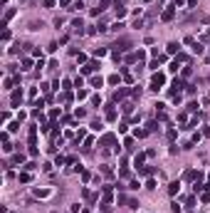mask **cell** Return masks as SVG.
I'll return each instance as SVG.
<instances>
[{
  "mask_svg": "<svg viewBox=\"0 0 210 213\" xmlns=\"http://www.w3.org/2000/svg\"><path fill=\"white\" fill-rule=\"evenodd\" d=\"M121 79H124V77H119V74H111V77H109V84H119Z\"/></svg>",
  "mask_w": 210,
  "mask_h": 213,
  "instance_id": "ac0fdd59",
  "label": "cell"
},
{
  "mask_svg": "<svg viewBox=\"0 0 210 213\" xmlns=\"http://www.w3.org/2000/svg\"><path fill=\"white\" fill-rule=\"evenodd\" d=\"M106 119H109V121H114V119H116V109H114V106H109V109H106Z\"/></svg>",
  "mask_w": 210,
  "mask_h": 213,
  "instance_id": "5bb4252c",
  "label": "cell"
},
{
  "mask_svg": "<svg viewBox=\"0 0 210 213\" xmlns=\"http://www.w3.org/2000/svg\"><path fill=\"white\" fill-rule=\"evenodd\" d=\"M163 84H166V74H163V72H156V74L151 77V89H153V92H158Z\"/></svg>",
  "mask_w": 210,
  "mask_h": 213,
  "instance_id": "6da1fadb",
  "label": "cell"
},
{
  "mask_svg": "<svg viewBox=\"0 0 210 213\" xmlns=\"http://www.w3.org/2000/svg\"><path fill=\"white\" fill-rule=\"evenodd\" d=\"M102 84H104L102 77H92V87H102Z\"/></svg>",
  "mask_w": 210,
  "mask_h": 213,
  "instance_id": "d6986e66",
  "label": "cell"
},
{
  "mask_svg": "<svg viewBox=\"0 0 210 213\" xmlns=\"http://www.w3.org/2000/svg\"><path fill=\"white\" fill-rule=\"evenodd\" d=\"M92 144H94V139H84V151H89V149H92Z\"/></svg>",
  "mask_w": 210,
  "mask_h": 213,
  "instance_id": "83f0119b",
  "label": "cell"
},
{
  "mask_svg": "<svg viewBox=\"0 0 210 213\" xmlns=\"http://www.w3.org/2000/svg\"><path fill=\"white\" fill-rule=\"evenodd\" d=\"M17 79H5V89H12V84H15Z\"/></svg>",
  "mask_w": 210,
  "mask_h": 213,
  "instance_id": "4dcf8cb0",
  "label": "cell"
},
{
  "mask_svg": "<svg viewBox=\"0 0 210 213\" xmlns=\"http://www.w3.org/2000/svg\"><path fill=\"white\" fill-rule=\"evenodd\" d=\"M30 67H32V60L25 57V60H22V70H30Z\"/></svg>",
  "mask_w": 210,
  "mask_h": 213,
  "instance_id": "44dd1931",
  "label": "cell"
},
{
  "mask_svg": "<svg viewBox=\"0 0 210 213\" xmlns=\"http://www.w3.org/2000/svg\"><path fill=\"white\" fill-rule=\"evenodd\" d=\"M171 211H173V213H180V206H178V203H171Z\"/></svg>",
  "mask_w": 210,
  "mask_h": 213,
  "instance_id": "d6a6232c",
  "label": "cell"
},
{
  "mask_svg": "<svg viewBox=\"0 0 210 213\" xmlns=\"http://www.w3.org/2000/svg\"><path fill=\"white\" fill-rule=\"evenodd\" d=\"M20 102H22V92H20V89H12V94H10V104L17 106Z\"/></svg>",
  "mask_w": 210,
  "mask_h": 213,
  "instance_id": "7a4b0ae2",
  "label": "cell"
},
{
  "mask_svg": "<svg viewBox=\"0 0 210 213\" xmlns=\"http://www.w3.org/2000/svg\"><path fill=\"white\" fill-rule=\"evenodd\" d=\"M200 201H203V203H210V191H203V196H200Z\"/></svg>",
  "mask_w": 210,
  "mask_h": 213,
  "instance_id": "cb8c5ba5",
  "label": "cell"
},
{
  "mask_svg": "<svg viewBox=\"0 0 210 213\" xmlns=\"http://www.w3.org/2000/svg\"><path fill=\"white\" fill-rule=\"evenodd\" d=\"M12 164H25V156H22V154H15V156H12Z\"/></svg>",
  "mask_w": 210,
  "mask_h": 213,
  "instance_id": "ffe728a7",
  "label": "cell"
},
{
  "mask_svg": "<svg viewBox=\"0 0 210 213\" xmlns=\"http://www.w3.org/2000/svg\"><path fill=\"white\" fill-rule=\"evenodd\" d=\"M84 136H87V131H84V129H79V131H77V136H74V139H77V141H82V139H84Z\"/></svg>",
  "mask_w": 210,
  "mask_h": 213,
  "instance_id": "484cf974",
  "label": "cell"
},
{
  "mask_svg": "<svg viewBox=\"0 0 210 213\" xmlns=\"http://www.w3.org/2000/svg\"><path fill=\"white\" fill-rule=\"evenodd\" d=\"M156 129H158V121H148V124H146V131H148V134L156 131Z\"/></svg>",
  "mask_w": 210,
  "mask_h": 213,
  "instance_id": "e0dca14e",
  "label": "cell"
},
{
  "mask_svg": "<svg viewBox=\"0 0 210 213\" xmlns=\"http://www.w3.org/2000/svg\"><path fill=\"white\" fill-rule=\"evenodd\" d=\"M111 198H114V188H111V186H104V198H102V201L111 206Z\"/></svg>",
  "mask_w": 210,
  "mask_h": 213,
  "instance_id": "8992f818",
  "label": "cell"
},
{
  "mask_svg": "<svg viewBox=\"0 0 210 213\" xmlns=\"http://www.w3.org/2000/svg\"><path fill=\"white\" fill-rule=\"evenodd\" d=\"M17 129H20V121H12V124L7 126V131H17Z\"/></svg>",
  "mask_w": 210,
  "mask_h": 213,
  "instance_id": "d4e9b609",
  "label": "cell"
},
{
  "mask_svg": "<svg viewBox=\"0 0 210 213\" xmlns=\"http://www.w3.org/2000/svg\"><path fill=\"white\" fill-rule=\"evenodd\" d=\"M178 47H180L178 42H171V45L166 47V52H168V55H175V52H178Z\"/></svg>",
  "mask_w": 210,
  "mask_h": 213,
  "instance_id": "4fadbf2b",
  "label": "cell"
},
{
  "mask_svg": "<svg viewBox=\"0 0 210 213\" xmlns=\"http://www.w3.org/2000/svg\"><path fill=\"white\" fill-rule=\"evenodd\" d=\"M114 10H116V17H124V15H126V7H124V5L119 2V0L114 2Z\"/></svg>",
  "mask_w": 210,
  "mask_h": 213,
  "instance_id": "ba28073f",
  "label": "cell"
},
{
  "mask_svg": "<svg viewBox=\"0 0 210 213\" xmlns=\"http://www.w3.org/2000/svg\"><path fill=\"white\" fill-rule=\"evenodd\" d=\"M121 109H124V111H126V114H129V111H131V109H134V104H131V102H124V104H121Z\"/></svg>",
  "mask_w": 210,
  "mask_h": 213,
  "instance_id": "603a6c76",
  "label": "cell"
},
{
  "mask_svg": "<svg viewBox=\"0 0 210 213\" xmlns=\"http://www.w3.org/2000/svg\"><path fill=\"white\" fill-rule=\"evenodd\" d=\"M124 149H129V151H131V149H134V139H126V141H124Z\"/></svg>",
  "mask_w": 210,
  "mask_h": 213,
  "instance_id": "f1b7e54d",
  "label": "cell"
},
{
  "mask_svg": "<svg viewBox=\"0 0 210 213\" xmlns=\"http://www.w3.org/2000/svg\"><path fill=\"white\" fill-rule=\"evenodd\" d=\"M146 156H148V154H139V156L134 159V166H136V169H141V166H143V161H146Z\"/></svg>",
  "mask_w": 210,
  "mask_h": 213,
  "instance_id": "9c48e42d",
  "label": "cell"
},
{
  "mask_svg": "<svg viewBox=\"0 0 210 213\" xmlns=\"http://www.w3.org/2000/svg\"><path fill=\"white\" fill-rule=\"evenodd\" d=\"M82 27H84V22H82L79 17H77V20H72V30H74V32H82Z\"/></svg>",
  "mask_w": 210,
  "mask_h": 213,
  "instance_id": "8fae6325",
  "label": "cell"
},
{
  "mask_svg": "<svg viewBox=\"0 0 210 213\" xmlns=\"http://www.w3.org/2000/svg\"><path fill=\"white\" fill-rule=\"evenodd\" d=\"M139 174H141V176H151V174H153V169H151V166H141Z\"/></svg>",
  "mask_w": 210,
  "mask_h": 213,
  "instance_id": "9a60e30c",
  "label": "cell"
},
{
  "mask_svg": "<svg viewBox=\"0 0 210 213\" xmlns=\"http://www.w3.org/2000/svg\"><path fill=\"white\" fill-rule=\"evenodd\" d=\"M178 188H180V183H178V181H171V183H168V193H171V196L178 193Z\"/></svg>",
  "mask_w": 210,
  "mask_h": 213,
  "instance_id": "30bf717a",
  "label": "cell"
},
{
  "mask_svg": "<svg viewBox=\"0 0 210 213\" xmlns=\"http://www.w3.org/2000/svg\"><path fill=\"white\" fill-rule=\"evenodd\" d=\"M94 70H99V62H87V65L82 67V74H92Z\"/></svg>",
  "mask_w": 210,
  "mask_h": 213,
  "instance_id": "277c9868",
  "label": "cell"
},
{
  "mask_svg": "<svg viewBox=\"0 0 210 213\" xmlns=\"http://www.w3.org/2000/svg\"><path fill=\"white\" fill-rule=\"evenodd\" d=\"M114 141H116V136H114V134H104L99 144H114Z\"/></svg>",
  "mask_w": 210,
  "mask_h": 213,
  "instance_id": "7c38bea8",
  "label": "cell"
},
{
  "mask_svg": "<svg viewBox=\"0 0 210 213\" xmlns=\"http://www.w3.org/2000/svg\"><path fill=\"white\" fill-rule=\"evenodd\" d=\"M126 94H129V89H116V92H114V102H124Z\"/></svg>",
  "mask_w": 210,
  "mask_h": 213,
  "instance_id": "52a82bcc",
  "label": "cell"
},
{
  "mask_svg": "<svg viewBox=\"0 0 210 213\" xmlns=\"http://www.w3.org/2000/svg\"><path fill=\"white\" fill-rule=\"evenodd\" d=\"M185 181H195V178H200V171H195V169H188L185 174H183Z\"/></svg>",
  "mask_w": 210,
  "mask_h": 213,
  "instance_id": "5b68a950",
  "label": "cell"
},
{
  "mask_svg": "<svg viewBox=\"0 0 210 213\" xmlns=\"http://www.w3.org/2000/svg\"><path fill=\"white\" fill-rule=\"evenodd\" d=\"M64 164H67L64 156H57V159H55V166H64Z\"/></svg>",
  "mask_w": 210,
  "mask_h": 213,
  "instance_id": "7402d4cb",
  "label": "cell"
},
{
  "mask_svg": "<svg viewBox=\"0 0 210 213\" xmlns=\"http://www.w3.org/2000/svg\"><path fill=\"white\" fill-rule=\"evenodd\" d=\"M94 55H97V57H104V55H106V47H97V52H94Z\"/></svg>",
  "mask_w": 210,
  "mask_h": 213,
  "instance_id": "4316f807",
  "label": "cell"
},
{
  "mask_svg": "<svg viewBox=\"0 0 210 213\" xmlns=\"http://www.w3.org/2000/svg\"><path fill=\"white\" fill-rule=\"evenodd\" d=\"M173 17H175V7L171 5V7H166V10H163V15H161V20H163V22H168V20H173Z\"/></svg>",
  "mask_w": 210,
  "mask_h": 213,
  "instance_id": "3957f363",
  "label": "cell"
},
{
  "mask_svg": "<svg viewBox=\"0 0 210 213\" xmlns=\"http://www.w3.org/2000/svg\"><path fill=\"white\" fill-rule=\"evenodd\" d=\"M20 181H22V183H30V181H32L30 171H22V174H20Z\"/></svg>",
  "mask_w": 210,
  "mask_h": 213,
  "instance_id": "2e32d148",
  "label": "cell"
},
{
  "mask_svg": "<svg viewBox=\"0 0 210 213\" xmlns=\"http://www.w3.org/2000/svg\"><path fill=\"white\" fill-rule=\"evenodd\" d=\"M175 62H178V65H180V62H188V55H178V57H175Z\"/></svg>",
  "mask_w": 210,
  "mask_h": 213,
  "instance_id": "f546056e",
  "label": "cell"
},
{
  "mask_svg": "<svg viewBox=\"0 0 210 213\" xmlns=\"http://www.w3.org/2000/svg\"><path fill=\"white\" fill-rule=\"evenodd\" d=\"M57 116H60V109H52V111H50V119H52V121H55V119H57Z\"/></svg>",
  "mask_w": 210,
  "mask_h": 213,
  "instance_id": "1f68e13d",
  "label": "cell"
}]
</instances>
